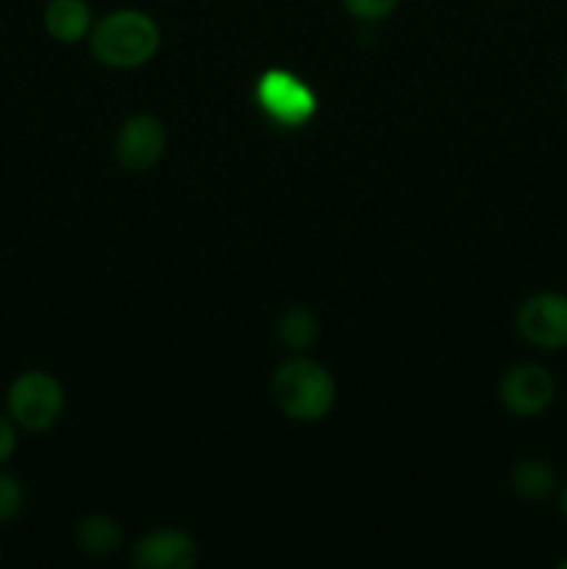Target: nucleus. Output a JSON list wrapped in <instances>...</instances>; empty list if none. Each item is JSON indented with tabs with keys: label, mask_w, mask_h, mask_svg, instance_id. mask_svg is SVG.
I'll return each instance as SVG.
<instances>
[{
	"label": "nucleus",
	"mask_w": 567,
	"mask_h": 569,
	"mask_svg": "<svg viewBox=\"0 0 567 569\" xmlns=\"http://www.w3.org/2000/svg\"><path fill=\"white\" fill-rule=\"evenodd\" d=\"M161 44L159 22L139 9L109 11L89 31L92 56L115 70H133L148 64Z\"/></svg>",
	"instance_id": "nucleus-1"
},
{
	"label": "nucleus",
	"mask_w": 567,
	"mask_h": 569,
	"mask_svg": "<svg viewBox=\"0 0 567 569\" xmlns=\"http://www.w3.org/2000/svg\"><path fill=\"white\" fill-rule=\"evenodd\" d=\"M272 398L289 420L317 422L334 409L337 387L317 361L289 359L272 376Z\"/></svg>",
	"instance_id": "nucleus-2"
},
{
	"label": "nucleus",
	"mask_w": 567,
	"mask_h": 569,
	"mask_svg": "<svg viewBox=\"0 0 567 569\" xmlns=\"http://www.w3.org/2000/svg\"><path fill=\"white\" fill-rule=\"evenodd\" d=\"M6 415L20 431H50L64 415V387L44 370L20 372L6 389Z\"/></svg>",
	"instance_id": "nucleus-3"
},
{
	"label": "nucleus",
	"mask_w": 567,
	"mask_h": 569,
	"mask_svg": "<svg viewBox=\"0 0 567 569\" xmlns=\"http://www.w3.org/2000/svg\"><path fill=\"white\" fill-rule=\"evenodd\" d=\"M256 103L276 126L298 128L311 120L317 98L309 83L300 81L289 70H267L256 81Z\"/></svg>",
	"instance_id": "nucleus-4"
},
{
	"label": "nucleus",
	"mask_w": 567,
	"mask_h": 569,
	"mask_svg": "<svg viewBox=\"0 0 567 569\" xmlns=\"http://www.w3.org/2000/svg\"><path fill=\"white\" fill-rule=\"evenodd\" d=\"M498 398L511 417L531 420L545 415L556 400V381L543 365L523 361L504 372L498 387Z\"/></svg>",
	"instance_id": "nucleus-5"
},
{
	"label": "nucleus",
	"mask_w": 567,
	"mask_h": 569,
	"mask_svg": "<svg viewBox=\"0 0 567 569\" xmlns=\"http://www.w3.org/2000/svg\"><path fill=\"white\" fill-rule=\"evenodd\" d=\"M517 333L539 350L567 348V295L537 292L517 309Z\"/></svg>",
	"instance_id": "nucleus-6"
},
{
	"label": "nucleus",
	"mask_w": 567,
	"mask_h": 569,
	"mask_svg": "<svg viewBox=\"0 0 567 569\" xmlns=\"http://www.w3.org/2000/svg\"><path fill=\"white\" fill-rule=\"evenodd\" d=\"M117 161L131 172H145L161 161L167 150V131L153 114H137L122 122L117 133Z\"/></svg>",
	"instance_id": "nucleus-7"
},
{
	"label": "nucleus",
	"mask_w": 567,
	"mask_h": 569,
	"mask_svg": "<svg viewBox=\"0 0 567 569\" xmlns=\"http://www.w3.org/2000/svg\"><path fill=\"white\" fill-rule=\"evenodd\" d=\"M133 561L145 569H189L198 561V545L178 528L145 533L133 548Z\"/></svg>",
	"instance_id": "nucleus-8"
},
{
	"label": "nucleus",
	"mask_w": 567,
	"mask_h": 569,
	"mask_svg": "<svg viewBox=\"0 0 567 569\" xmlns=\"http://www.w3.org/2000/svg\"><path fill=\"white\" fill-rule=\"evenodd\" d=\"M42 22L50 39L61 44H76L92 31V6L87 0H48Z\"/></svg>",
	"instance_id": "nucleus-9"
},
{
	"label": "nucleus",
	"mask_w": 567,
	"mask_h": 569,
	"mask_svg": "<svg viewBox=\"0 0 567 569\" xmlns=\"http://www.w3.org/2000/svg\"><path fill=\"white\" fill-rule=\"evenodd\" d=\"M509 487L526 503H545L556 495V472L548 461L543 459H523L511 467Z\"/></svg>",
	"instance_id": "nucleus-10"
},
{
	"label": "nucleus",
	"mask_w": 567,
	"mask_h": 569,
	"mask_svg": "<svg viewBox=\"0 0 567 569\" xmlns=\"http://www.w3.org/2000/svg\"><path fill=\"white\" fill-rule=\"evenodd\" d=\"M76 545L87 556H111L122 548V531L111 517L92 515L78 522Z\"/></svg>",
	"instance_id": "nucleus-11"
},
{
	"label": "nucleus",
	"mask_w": 567,
	"mask_h": 569,
	"mask_svg": "<svg viewBox=\"0 0 567 569\" xmlns=\"http://www.w3.org/2000/svg\"><path fill=\"white\" fill-rule=\"evenodd\" d=\"M278 342L287 345L289 350L300 353V350H309L311 345L320 337V322H317L315 311L304 309V306H292L281 315L278 320Z\"/></svg>",
	"instance_id": "nucleus-12"
},
{
	"label": "nucleus",
	"mask_w": 567,
	"mask_h": 569,
	"mask_svg": "<svg viewBox=\"0 0 567 569\" xmlns=\"http://www.w3.org/2000/svg\"><path fill=\"white\" fill-rule=\"evenodd\" d=\"M26 506V487L17 476L0 470V526L9 520H14L17 515Z\"/></svg>",
	"instance_id": "nucleus-13"
},
{
	"label": "nucleus",
	"mask_w": 567,
	"mask_h": 569,
	"mask_svg": "<svg viewBox=\"0 0 567 569\" xmlns=\"http://www.w3.org/2000/svg\"><path fill=\"white\" fill-rule=\"evenodd\" d=\"M400 0H342L345 11H348L354 20L361 22H378L387 20L395 9H398Z\"/></svg>",
	"instance_id": "nucleus-14"
},
{
	"label": "nucleus",
	"mask_w": 567,
	"mask_h": 569,
	"mask_svg": "<svg viewBox=\"0 0 567 569\" xmlns=\"http://www.w3.org/2000/svg\"><path fill=\"white\" fill-rule=\"evenodd\" d=\"M17 450V426L9 415H0V467L14 456Z\"/></svg>",
	"instance_id": "nucleus-15"
},
{
	"label": "nucleus",
	"mask_w": 567,
	"mask_h": 569,
	"mask_svg": "<svg viewBox=\"0 0 567 569\" xmlns=\"http://www.w3.org/2000/svg\"><path fill=\"white\" fill-rule=\"evenodd\" d=\"M559 515L565 517V522H567V483L561 487V492H559Z\"/></svg>",
	"instance_id": "nucleus-16"
},
{
	"label": "nucleus",
	"mask_w": 567,
	"mask_h": 569,
	"mask_svg": "<svg viewBox=\"0 0 567 569\" xmlns=\"http://www.w3.org/2000/svg\"><path fill=\"white\" fill-rule=\"evenodd\" d=\"M556 567H559V569H567V559H561L559 565H556Z\"/></svg>",
	"instance_id": "nucleus-17"
},
{
	"label": "nucleus",
	"mask_w": 567,
	"mask_h": 569,
	"mask_svg": "<svg viewBox=\"0 0 567 569\" xmlns=\"http://www.w3.org/2000/svg\"><path fill=\"white\" fill-rule=\"evenodd\" d=\"M565 92H567V78H565Z\"/></svg>",
	"instance_id": "nucleus-18"
},
{
	"label": "nucleus",
	"mask_w": 567,
	"mask_h": 569,
	"mask_svg": "<svg viewBox=\"0 0 567 569\" xmlns=\"http://www.w3.org/2000/svg\"><path fill=\"white\" fill-rule=\"evenodd\" d=\"M0 559H3V550H0Z\"/></svg>",
	"instance_id": "nucleus-19"
}]
</instances>
